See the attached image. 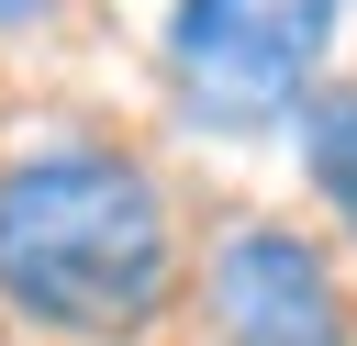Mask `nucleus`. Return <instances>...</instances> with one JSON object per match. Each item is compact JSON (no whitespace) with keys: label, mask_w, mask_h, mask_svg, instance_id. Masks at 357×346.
<instances>
[{"label":"nucleus","mask_w":357,"mask_h":346,"mask_svg":"<svg viewBox=\"0 0 357 346\" xmlns=\"http://www.w3.org/2000/svg\"><path fill=\"white\" fill-rule=\"evenodd\" d=\"M33 11H45V0H0V22H33Z\"/></svg>","instance_id":"39448f33"},{"label":"nucleus","mask_w":357,"mask_h":346,"mask_svg":"<svg viewBox=\"0 0 357 346\" xmlns=\"http://www.w3.org/2000/svg\"><path fill=\"white\" fill-rule=\"evenodd\" d=\"M301 156H312V190L357 223V89H324L312 123H301Z\"/></svg>","instance_id":"20e7f679"},{"label":"nucleus","mask_w":357,"mask_h":346,"mask_svg":"<svg viewBox=\"0 0 357 346\" xmlns=\"http://www.w3.org/2000/svg\"><path fill=\"white\" fill-rule=\"evenodd\" d=\"M212 313L234 346H346V290H335L324 246L290 223H245L212 257Z\"/></svg>","instance_id":"7ed1b4c3"},{"label":"nucleus","mask_w":357,"mask_h":346,"mask_svg":"<svg viewBox=\"0 0 357 346\" xmlns=\"http://www.w3.org/2000/svg\"><path fill=\"white\" fill-rule=\"evenodd\" d=\"M178 246L134 156H22L0 167V301L56 335H145L167 313Z\"/></svg>","instance_id":"f257e3e1"},{"label":"nucleus","mask_w":357,"mask_h":346,"mask_svg":"<svg viewBox=\"0 0 357 346\" xmlns=\"http://www.w3.org/2000/svg\"><path fill=\"white\" fill-rule=\"evenodd\" d=\"M335 45V0H178L167 11V89L212 134H268Z\"/></svg>","instance_id":"f03ea898"}]
</instances>
